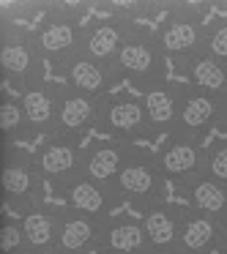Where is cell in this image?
Wrapping results in <instances>:
<instances>
[{
    "label": "cell",
    "mask_w": 227,
    "mask_h": 254,
    "mask_svg": "<svg viewBox=\"0 0 227 254\" xmlns=\"http://www.w3.org/2000/svg\"><path fill=\"white\" fill-rule=\"evenodd\" d=\"M167 66H170V61H167L164 50H161L159 39H156V30L134 25L129 30L126 41H123L121 52H118L112 71H115L118 82L126 79L132 88L145 93V90L156 88V85L170 82L167 79Z\"/></svg>",
    "instance_id": "1"
},
{
    "label": "cell",
    "mask_w": 227,
    "mask_h": 254,
    "mask_svg": "<svg viewBox=\"0 0 227 254\" xmlns=\"http://www.w3.org/2000/svg\"><path fill=\"white\" fill-rule=\"evenodd\" d=\"M85 14L82 8L74 6H52L44 14L33 30L36 47H39L41 58L47 66H52V71L69 63L74 55L82 52V36H85Z\"/></svg>",
    "instance_id": "2"
},
{
    "label": "cell",
    "mask_w": 227,
    "mask_h": 254,
    "mask_svg": "<svg viewBox=\"0 0 227 254\" xmlns=\"http://www.w3.org/2000/svg\"><path fill=\"white\" fill-rule=\"evenodd\" d=\"M205 28H208L205 8L178 3V6L167 8L161 22L153 30H156V39H159L167 61L175 68H181L194 55H200L205 50Z\"/></svg>",
    "instance_id": "3"
},
{
    "label": "cell",
    "mask_w": 227,
    "mask_h": 254,
    "mask_svg": "<svg viewBox=\"0 0 227 254\" xmlns=\"http://www.w3.org/2000/svg\"><path fill=\"white\" fill-rule=\"evenodd\" d=\"M164 183L167 178L161 172L159 156L132 145L126 164H123L121 175L115 181V191L121 197V202H129L140 213H145L148 208L164 202Z\"/></svg>",
    "instance_id": "4"
},
{
    "label": "cell",
    "mask_w": 227,
    "mask_h": 254,
    "mask_svg": "<svg viewBox=\"0 0 227 254\" xmlns=\"http://www.w3.org/2000/svg\"><path fill=\"white\" fill-rule=\"evenodd\" d=\"M44 58H41L39 47H36L33 30L22 28V25L3 22L0 30V68L3 77L17 93H22L30 85L44 82Z\"/></svg>",
    "instance_id": "5"
},
{
    "label": "cell",
    "mask_w": 227,
    "mask_h": 254,
    "mask_svg": "<svg viewBox=\"0 0 227 254\" xmlns=\"http://www.w3.org/2000/svg\"><path fill=\"white\" fill-rule=\"evenodd\" d=\"M3 194H6V208L19 216L44 205V178L36 167V156L17 145H6Z\"/></svg>",
    "instance_id": "6"
},
{
    "label": "cell",
    "mask_w": 227,
    "mask_h": 254,
    "mask_svg": "<svg viewBox=\"0 0 227 254\" xmlns=\"http://www.w3.org/2000/svg\"><path fill=\"white\" fill-rule=\"evenodd\" d=\"M99 128L110 139L134 145V139H148L151 137V123L145 115L143 96L134 93H110L101 99L99 110Z\"/></svg>",
    "instance_id": "7"
},
{
    "label": "cell",
    "mask_w": 227,
    "mask_h": 254,
    "mask_svg": "<svg viewBox=\"0 0 227 254\" xmlns=\"http://www.w3.org/2000/svg\"><path fill=\"white\" fill-rule=\"evenodd\" d=\"M134 25H137L134 22V11H115L110 17L90 19L85 25V36H82V55H88L112 68L118 52H121L123 41H126L129 30Z\"/></svg>",
    "instance_id": "8"
},
{
    "label": "cell",
    "mask_w": 227,
    "mask_h": 254,
    "mask_svg": "<svg viewBox=\"0 0 227 254\" xmlns=\"http://www.w3.org/2000/svg\"><path fill=\"white\" fill-rule=\"evenodd\" d=\"M156 156H159L164 178L175 181V186H183V183L208 172V148L203 145V139L172 134L164 139V145Z\"/></svg>",
    "instance_id": "9"
},
{
    "label": "cell",
    "mask_w": 227,
    "mask_h": 254,
    "mask_svg": "<svg viewBox=\"0 0 227 254\" xmlns=\"http://www.w3.org/2000/svg\"><path fill=\"white\" fill-rule=\"evenodd\" d=\"M33 156L41 178H44V183L52 186V191L82 178V145L79 142L50 137L39 145V150Z\"/></svg>",
    "instance_id": "10"
},
{
    "label": "cell",
    "mask_w": 227,
    "mask_h": 254,
    "mask_svg": "<svg viewBox=\"0 0 227 254\" xmlns=\"http://www.w3.org/2000/svg\"><path fill=\"white\" fill-rule=\"evenodd\" d=\"M227 96H214L194 88L189 82H181V112H178L175 134L192 139H203L211 128H219L222 104Z\"/></svg>",
    "instance_id": "11"
},
{
    "label": "cell",
    "mask_w": 227,
    "mask_h": 254,
    "mask_svg": "<svg viewBox=\"0 0 227 254\" xmlns=\"http://www.w3.org/2000/svg\"><path fill=\"white\" fill-rule=\"evenodd\" d=\"M99 110H101V99L77 93V90H72V88H66V85H63L61 107H58L55 137L79 142V139H82L90 128L99 126Z\"/></svg>",
    "instance_id": "12"
},
{
    "label": "cell",
    "mask_w": 227,
    "mask_h": 254,
    "mask_svg": "<svg viewBox=\"0 0 227 254\" xmlns=\"http://www.w3.org/2000/svg\"><path fill=\"white\" fill-rule=\"evenodd\" d=\"M227 219H216L203 210H194L183 205L181 219V235L175 243V254H211L219 252L222 235H225Z\"/></svg>",
    "instance_id": "13"
},
{
    "label": "cell",
    "mask_w": 227,
    "mask_h": 254,
    "mask_svg": "<svg viewBox=\"0 0 227 254\" xmlns=\"http://www.w3.org/2000/svg\"><path fill=\"white\" fill-rule=\"evenodd\" d=\"M61 93H63V82H44L30 85L25 88L19 96L22 110L28 115V123L33 128V137H55V126H58V107H61Z\"/></svg>",
    "instance_id": "14"
},
{
    "label": "cell",
    "mask_w": 227,
    "mask_h": 254,
    "mask_svg": "<svg viewBox=\"0 0 227 254\" xmlns=\"http://www.w3.org/2000/svg\"><path fill=\"white\" fill-rule=\"evenodd\" d=\"M58 197L63 199V205L77 213L93 216V219H110L115 205H121L115 186H107V183H96L90 178H77L74 183L58 189Z\"/></svg>",
    "instance_id": "15"
},
{
    "label": "cell",
    "mask_w": 227,
    "mask_h": 254,
    "mask_svg": "<svg viewBox=\"0 0 227 254\" xmlns=\"http://www.w3.org/2000/svg\"><path fill=\"white\" fill-rule=\"evenodd\" d=\"M99 254H156L151 238L145 232L143 219L134 216H110L101 224L99 235Z\"/></svg>",
    "instance_id": "16"
},
{
    "label": "cell",
    "mask_w": 227,
    "mask_h": 254,
    "mask_svg": "<svg viewBox=\"0 0 227 254\" xmlns=\"http://www.w3.org/2000/svg\"><path fill=\"white\" fill-rule=\"evenodd\" d=\"M55 74L63 77V85H66V88L77 90V93H85V96H93V99L110 96L112 88H115V82H118V77L112 74L110 66L82 55V52L74 55L69 63H63Z\"/></svg>",
    "instance_id": "17"
},
{
    "label": "cell",
    "mask_w": 227,
    "mask_h": 254,
    "mask_svg": "<svg viewBox=\"0 0 227 254\" xmlns=\"http://www.w3.org/2000/svg\"><path fill=\"white\" fill-rule=\"evenodd\" d=\"M132 150L129 142L121 139H93L82 148V178H90L96 183H107L115 186L118 175H121L126 156Z\"/></svg>",
    "instance_id": "18"
},
{
    "label": "cell",
    "mask_w": 227,
    "mask_h": 254,
    "mask_svg": "<svg viewBox=\"0 0 227 254\" xmlns=\"http://www.w3.org/2000/svg\"><path fill=\"white\" fill-rule=\"evenodd\" d=\"M104 221L93 219V216H85V213H77V210L63 205L61 232H58L52 254H90V252H96Z\"/></svg>",
    "instance_id": "19"
},
{
    "label": "cell",
    "mask_w": 227,
    "mask_h": 254,
    "mask_svg": "<svg viewBox=\"0 0 227 254\" xmlns=\"http://www.w3.org/2000/svg\"><path fill=\"white\" fill-rule=\"evenodd\" d=\"M140 96L151 123V137H172L178 128V112H181V82L156 85Z\"/></svg>",
    "instance_id": "20"
},
{
    "label": "cell",
    "mask_w": 227,
    "mask_h": 254,
    "mask_svg": "<svg viewBox=\"0 0 227 254\" xmlns=\"http://www.w3.org/2000/svg\"><path fill=\"white\" fill-rule=\"evenodd\" d=\"M61 219L63 205H39V208L19 216L30 254H52L58 232H61Z\"/></svg>",
    "instance_id": "21"
},
{
    "label": "cell",
    "mask_w": 227,
    "mask_h": 254,
    "mask_svg": "<svg viewBox=\"0 0 227 254\" xmlns=\"http://www.w3.org/2000/svg\"><path fill=\"white\" fill-rule=\"evenodd\" d=\"M181 219H183V205H172V202H159L143 213L145 232H148L156 254H175V243L178 235H181Z\"/></svg>",
    "instance_id": "22"
},
{
    "label": "cell",
    "mask_w": 227,
    "mask_h": 254,
    "mask_svg": "<svg viewBox=\"0 0 227 254\" xmlns=\"http://www.w3.org/2000/svg\"><path fill=\"white\" fill-rule=\"evenodd\" d=\"M178 191L183 194L189 208L203 210V213L216 216V219H227V186L219 183L216 178H211L208 172L178 186Z\"/></svg>",
    "instance_id": "23"
},
{
    "label": "cell",
    "mask_w": 227,
    "mask_h": 254,
    "mask_svg": "<svg viewBox=\"0 0 227 254\" xmlns=\"http://www.w3.org/2000/svg\"><path fill=\"white\" fill-rule=\"evenodd\" d=\"M181 74H186L189 85L205 90V93L214 96H227V63L216 61L208 52H200L194 55L186 66L178 68Z\"/></svg>",
    "instance_id": "24"
},
{
    "label": "cell",
    "mask_w": 227,
    "mask_h": 254,
    "mask_svg": "<svg viewBox=\"0 0 227 254\" xmlns=\"http://www.w3.org/2000/svg\"><path fill=\"white\" fill-rule=\"evenodd\" d=\"M0 128H3L6 145H14L17 139L33 137V128L28 123V115L22 110L19 96H3V101H0Z\"/></svg>",
    "instance_id": "25"
},
{
    "label": "cell",
    "mask_w": 227,
    "mask_h": 254,
    "mask_svg": "<svg viewBox=\"0 0 227 254\" xmlns=\"http://www.w3.org/2000/svg\"><path fill=\"white\" fill-rule=\"evenodd\" d=\"M0 249H3V254H30L19 219L3 216V230H0Z\"/></svg>",
    "instance_id": "26"
},
{
    "label": "cell",
    "mask_w": 227,
    "mask_h": 254,
    "mask_svg": "<svg viewBox=\"0 0 227 254\" xmlns=\"http://www.w3.org/2000/svg\"><path fill=\"white\" fill-rule=\"evenodd\" d=\"M203 52H208L216 61L227 63V17H219V19H214V22H208Z\"/></svg>",
    "instance_id": "27"
},
{
    "label": "cell",
    "mask_w": 227,
    "mask_h": 254,
    "mask_svg": "<svg viewBox=\"0 0 227 254\" xmlns=\"http://www.w3.org/2000/svg\"><path fill=\"white\" fill-rule=\"evenodd\" d=\"M208 175L227 186V137L208 145Z\"/></svg>",
    "instance_id": "28"
},
{
    "label": "cell",
    "mask_w": 227,
    "mask_h": 254,
    "mask_svg": "<svg viewBox=\"0 0 227 254\" xmlns=\"http://www.w3.org/2000/svg\"><path fill=\"white\" fill-rule=\"evenodd\" d=\"M219 128L227 134V99H225V104H222V118H219Z\"/></svg>",
    "instance_id": "29"
},
{
    "label": "cell",
    "mask_w": 227,
    "mask_h": 254,
    "mask_svg": "<svg viewBox=\"0 0 227 254\" xmlns=\"http://www.w3.org/2000/svg\"><path fill=\"white\" fill-rule=\"evenodd\" d=\"M219 252H225V254H227V227H225V235H222V246H219Z\"/></svg>",
    "instance_id": "30"
}]
</instances>
